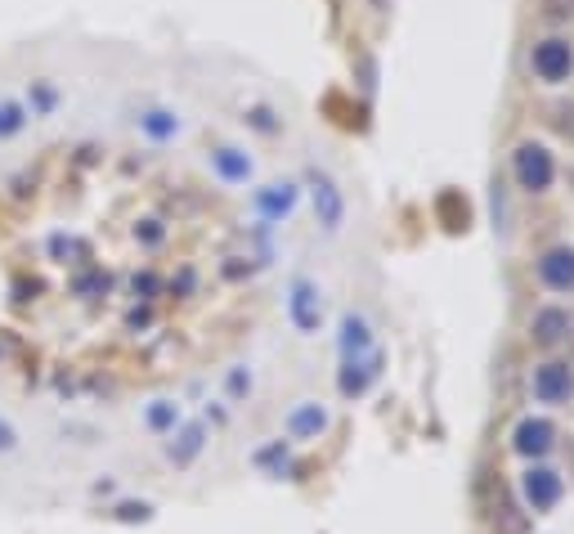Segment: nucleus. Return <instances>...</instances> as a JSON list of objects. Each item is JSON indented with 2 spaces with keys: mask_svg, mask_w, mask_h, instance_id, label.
I'll list each match as a JSON object with an SVG mask.
<instances>
[{
  "mask_svg": "<svg viewBox=\"0 0 574 534\" xmlns=\"http://www.w3.org/2000/svg\"><path fill=\"white\" fill-rule=\"evenodd\" d=\"M530 68H534L538 81L561 85V81H570V72H574V46H570L565 37H543V41L530 50Z\"/></svg>",
  "mask_w": 574,
  "mask_h": 534,
  "instance_id": "f257e3e1",
  "label": "nucleus"
},
{
  "mask_svg": "<svg viewBox=\"0 0 574 534\" xmlns=\"http://www.w3.org/2000/svg\"><path fill=\"white\" fill-rule=\"evenodd\" d=\"M512 171H516V184H521L525 193H543V189H552V180H556L552 153H547L543 144H534V140L512 153Z\"/></svg>",
  "mask_w": 574,
  "mask_h": 534,
  "instance_id": "f03ea898",
  "label": "nucleus"
},
{
  "mask_svg": "<svg viewBox=\"0 0 574 534\" xmlns=\"http://www.w3.org/2000/svg\"><path fill=\"white\" fill-rule=\"evenodd\" d=\"M534 400L538 404H570L574 400V369L561 364V360H547L534 369Z\"/></svg>",
  "mask_w": 574,
  "mask_h": 534,
  "instance_id": "7ed1b4c3",
  "label": "nucleus"
},
{
  "mask_svg": "<svg viewBox=\"0 0 574 534\" xmlns=\"http://www.w3.org/2000/svg\"><path fill=\"white\" fill-rule=\"evenodd\" d=\"M521 494H525V507H530V512H552V507L561 503V494H565L561 472H552V467H530V472L521 476Z\"/></svg>",
  "mask_w": 574,
  "mask_h": 534,
  "instance_id": "20e7f679",
  "label": "nucleus"
},
{
  "mask_svg": "<svg viewBox=\"0 0 574 534\" xmlns=\"http://www.w3.org/2000/svg\"><path fill=\"white\" fill-rule=\"evenodd\" d=\"M530 337H534V346H543V351L565 346V342L574 337V314H570V310H561V305L538 310V314H534V324H530Z\"/></svg>",
  "mask_w": 574,
  "mask_h": 534,
  "instance_id": "39448f33",
  "label": "nucleus"
},
{
  "mask_svg": "<svg viewBox=\"0 0 574 534\" xmlns=\"http://www.w3.org/2000/svg\"><path fill=\"white\" fill-rule=\"evenodd\" d=\"M552 445H556V426L552 422H543V417H521L516 422L512 450L521 459H543V454H552Z\"/></svg>",
  "mask_w": 574,
  "mask_h": 534,
  "instance_id": "423d86ee",
  "label": "nucleus"
},
{
  "mask_svg": "<svg viewBox=\"0 0 574 534\" xmlns=\"http://www.w3.org/2000/svg\"><path fill=\"white\" fill-rule=\"evenodd\" d=\"M538 279L552 292H574V248H547L538 256Z\"/></svg>",
  "mask_w": 574,
  "mask_h": 534,
  "instance_id": "0eeeda50",
  "label": "nucleus"
},
{
  "mask_svg": "<svg viewBox=\"0 0 574 534\" xmlns=\"http://www.w3.org/2000/svg\"><path fill=\"white\" fill-rule=\"evenodd\" d=\"M310 184H314V211H319V225L323 230H336L341 225V211H346V202H341V193H336V184L328 180V175H310Z\"/></svg>",
  "mask_w": 574,
  "mask_h": 534,
  "instance_id": "6e6552de",
  "label": "nucleus"
},
{
  "mask_svg": "<svg viewBox=\"0 0 574 534\" xmlns=\"http://www.w3.org/2000/svg\"><path fill=\"white\" fill-rule=\"evenodd\" d=\"M377 364H382V355L373 351V355H364V360H346V373H341V395H364L369 391V382L377 377Z\"/></svg>",
  "mask_w": 574,
  "mask_h": 534,
  "instance_id": "1a4fd4ad",
  "label": "nucleus"
},
{
  "mask_svg": "<svg viewBox=\"0 0 574 534\" xmlns=\"http://www.w3.org/2000/svg\"><path fill=\"white\" fill-rule=\"evenodd\" d=\"M341 351H346V360H364V355H373L377 346H373V333H369V324L360 314H346V324H341Z\"/></svg>",
  "mask_w": 574,
  "mask_h": 534,
  "instance_id": "9d476101",
  "label": "nucleus"
},
{
  "mask_svg": "<svg viewBox=\"0 0 574 534\" xmlns=\"http://www.w3.org/2000/svg\"><path fill=\"white\" fill-rule=\"evenodd\" d=\"M292 319H296L301 329H314L319 324V296H314L310 283H296L292 288Z\"/></svg>",
  "mask_w": 574,
  "mask_h": 534,
  "instance_id": "9b49d317",
  "label": "nucleus"
},
{
  "mask_svg": "<svg viewBox=\"0 0 574 534\" xmlns=\"http://www.w3.org/2000/svg\"><path fill=\"white\" fill-rule=\"evenodd\" d=\"M494 530H499V534H525V530H530V516H525L512 498H499V507H494Z\"/></svg>",
  "mask_w": 574,
  "mask_h": 534,
  "instance_id": "f8f14e48",
  "label": "nucleus"
},
{
  "mask_svg": "<svg viewBox=\"0 0 574 534\" xmlns=\"http://www.w3.org/2000/svg\"><path fill=\"white\" fill-rule=\"evenodd\" d=\"M552 127H556L565 140H574V99H570V103H556V109H552Z\"/></svg>",
  "mask_w": 574,
  "mask_h": 534,
  "instance_id": "ddd939ff",
  "label": "nucleus"
},
{
  "mask_svg": "<svg viewBox=\"0 0 574 534\" xmlns=\"http://www.w3.org/2000/svg\"><path fill=\"white\" fill-rule=\"evenodd\" d=\"M323 409H301L296 417H292V432H323Z\"/></svg>",
  "mask_w": 574,
  "mask_h": 534,
  "instance_id": "4468645a",
  "label": "nucleus"
},
{
  "mask_svg": "<svg viewBox=\"0 0 574 534\" xmlns=\"http://www.w3.org/2000/svg\"><path fill=\"white\" fill-rule=\"evenodd\" d=\"M543 6H547V14H574V0H543Z\"/></svg>",
  "mask_w": 574,
  "mask_h": 534,
  "instance_id": "2eb2a0df",
  "label": "nucleus"
}]
</instances>
